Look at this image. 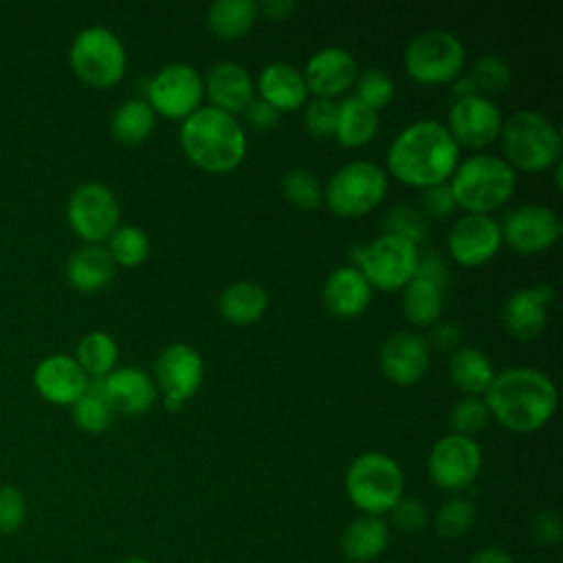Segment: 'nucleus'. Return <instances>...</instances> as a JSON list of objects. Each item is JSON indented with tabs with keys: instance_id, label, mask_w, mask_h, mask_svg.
I'll list each match as a JSON object with an SVG mask.
<instances>
[{
	"instance_id": "1",
	"label": "nucleus",
	"mask_w": 563,
	"mask_h": 563,
	"mask_svg": "<svg viewBox=\"0 0 563 563\" xmlns=\"http://www.w3.org/2000/svg\"><path fill=\"white\" fill-rule=\"evenodd\" d=\"M460 163V147L435 119H420L402 128L387 147V172L409 187L449 183Z\"/></svg>"
},
{
	"instance_id": "2",
	"label": "nucleus",
	"mask_w": 563,
	"mask_h": 563,
	"mask_svg": "<svg viewBox=\"0 0 563 563\" xmlns=\"http://www.w3.org/2000/svg\"><path fill=\"white\" fill-rule=\"evenodd\" d=\"M556 385L537 367H508L495 372L484 402L504 429L532 433L543 429L556 411Z\"/></svg>"
},
{
	"instance_id": "3",
	"label": "nucleus",
	"mask_w": 563,
	"mask_h": 563,
	"mask_svg": "<svg viewBox=\"0 0 563 563\" xmlns=\"http://www.w3.org/2000/svg\"><path fill=\"white\" fill-rule=\"evenodd\" d=\"M183 154L202 172L229 174L246 156V132L242 123L213 106L189 114L178 130Z\"/></svg>"
},
{
	"instance_id": "4",
	"label": "nucleus",
	"mask_w": 563,
	"mask_h": 563,
	"mask_svg": "<svg viewBox=\"0 0 563 563\" xmlns=\"http://www.w3.org/2000/svg\"><path fill=\"white\" fill-rule=\"evenodd\" d=\"M446 185L453 194L455 207L466 213L490 216L510 200L517 176L501 156L473 154L457 163Z\"/></svg>"
},
{
	"instance_id": "5",
	"label": "nucleus",
	"mask_w": 563,
	"mask_h": 563,
	"mask_svg": "<svg viewBox=\"0 0 563 563\" xmlns=\"http://www.w3.org/2000/svg\"><path fill=\"white\" fill-rule=\"evenodd\" d=\"M504 161L512 169L545 172L561 161L559 128L537 110H519L501 121Z\"/></svg>"
},
{
	"instance_id": "6",
	"label": "nucleus",
	"mask_w": 563,
	"mask_h": 563,
	"mask_svg": "<svg viewBox=\"0 0 563 563\" xmlns=\"http://www.w3.org/2000/svg\"><path fill=\"white\" fill-rule=\"evenodd\" d=\"M345 493L358 510L372 517H380L389 512L402 497L405 473L391 455L367 451L347 466Z\"/></svg>"
},
{
	"instance_id": "7",
	"label": "nucleus",
	"mask_w": 563,
	"mask_h": 563,
	"mask_svg": "<svg viewBox=\"0 0 563 563\" xmlns=\"http://www.w3.org/2000/svg\"><path fill=\"white\" fill-rule=\"evenodd\" d=\"M68 64L79 81L90 88L117 86L128 68L125 46L117 33L92 24L81 29L68 51Z\"/></svg>"
},
{
	"instance_id": "8",
	"label": "nucleus",
	"mask_w": 563,
	"mask_h": 563,
	"mask_svg": "<svg viewBox=\"0 0 563 563\" xmlns=\"http://www.w3.org/2000/svg\"><path fill=\"white\" fill-rule=\"evenodd\" d=\"M350 255L372 288L396 292L416 275L420 249L405 238L383 233L367 244L354 246Z\"/></svg>"
},
{
	"instance_id": "9",
	"label": "nucleus",
	"mask_w": 563,
	"mask_h": 563,
	"mask_svg": "<svg viewBox=\"0 0 563 563\" xmlns=\"http://www.w3.org/2000/svg\"><path fill=\"white\" fill-rule=\"evenodd\" d=\"M385 194L387 172L372 161H352L330 176L323 202L339 218H361L374 211Z\"/></svg>"
},
{
	"instance_id": "10",
	"label": "nucleus",
	"mask_w": 563,
	"mask_h": 563,
	"mask_svg": "<svg viewBox=\"0 0 563 563\" xmlns=\"http://www.w3.org/2000/svg\"><path fill=\"white\" fill-rule=\"evenodd\" d=\"M464 59L466 51L460 37L442 29L416 35L402 55L407 75L422 86H438L457 79L462 75Z\"/></svg>"
},
{
	"instance_id": "11",
	"label": "nucleus",
	"mask_w": 563,
	"mask_h": 563,
	"mask_svg": "<svg viewBox=\"0 0 563 563\" xmlns=\"http://www.w3.org/2000/svg\"><path fill=\"white\" fill-rule=\"evenodd\" d=\"M202 75L185 62L163 66L145 86V101L165 119L185 121L189 114L202 108Z\"/></svg>"
},
{
	"instance_id": "12",
	"label": "nucleus",
	"mask_w": 563,
	"mask_h": 563,
	"mask_svg": "<svg viewBox=\"0 0 563 563\" xmlns=\"http://www.w3.org/2000/svg\"><path fill=\"white\" fill-rule=\"evenodd\" d=\"M66 218L75 235L88 244H101L121 224V209L110 187L88 180L73 189L66 205Z\"/></svg>"
},
{
	"instance_id": "13",
	"label": "nucleus",
	"mask_w": 563,
	"mask_h": 563,
	"mask_svg": "<svg viewBox=\"0 0 563 563\" xmlns=\"http://www.w3.org/2000/svg\"><path fill=\"white\" fill-rule=\"evenodd\" d=\"M202 378V356L187 343H172L163 347L154 363V385L161 391L167 411H178L189 398H194Z\"/></svg>"
},
{
	"instance_id": "14",
	"label": "nucleus",
	"mask_w": 563,
	"mask_h": 563,
	"mask_svg": "<svg viewBox=\"0 0 563 563\" xmlns=\"http://www.w3.org/2000/svg\"><path fill=\"white\" fill-rule=\"evenodd\" d=\"M482 468V449L475 438L449 433L440 438L427 457V473L440 490H464Z\"/></svg>"
},
{
	"instance_id": "15",
	"label": "nucleus",
	"mask_w": 563,
	"mask_h": 563,
	"mask_svg": "<svg viewBox=\"0 0 563 563\" xmlns=\"http://www.w3.org/2000/svg\"><path fill=\"white\" fill-rule=\"evenodd\" d=\"M501 240L521 255H537L552 249L563 233V222L552 207L530 202L515 207L499 224Z\"/></svg>"
},
{
	"instance_id": "16",
	"label": "nucleus",
	"mask_w": 563,
	"mask_h": 563,
	"mask_svg": "<svg viewBox=\"0 0 563 563\" xmlns=\"http://www.w3.org/2000/svg\"><path fill=\"white\" fill-rule=\"evenodd\" d=\"M501 121L504 117L499 108L488 97L471 95L453 101L444 128L457 147L464 145L471 150H484L499 139Z\"/></svg>"
},
{
	"instance_id": "17",
	"label": "nucleus",
	"mask_w": 563,
	"mask_h": 563,
	"mask_svg": "<svg viewBox=\"0 0 563 563\" xmlns=\"http://www.w3.org/2000/svg\"><path fill=\"white\" fill-rule=\"evenodd\" d=\"M501 229L493 216L464 213L451 227L446 246L453 257L464 268H475L488 264L501 249Z\"/></svg>"
},
{
	"instance_id": "18",
	"label": "nucleus",
	"mask_w": 563,
	"mask_h": 563,
	"mask_svg": "<svg viewBox=\"0 0 563 563\" xmlns=\"http://www.w3.org/2000/svg\"><path fill=\"white\" fill-rule=\"evenodd\" d=\"M378 363L387 380L400 387H409L427 374L431 350L422 334L413 330H398L383 341Z\"/></svg>"
},
{
	"instance_id": "19",
	"label": "nucleus",
	"mask_w": 563,
	"mask_h": 563,
	"mask_svg": "<svg viewBox=\"0 0 563 563\" xmlns=\"http://www.w3.org/2000/svg\"><path fill=\"white\" fill-rule=\"evenodd\" d=\"M308 92L319 99H332L347 92L358 75L356 59L347 48L325 46L319 48L301 70Z\"/></svg>"
},
{
	"instance_id": "20",
	"label": "nucleus",
	"mask_w": 563,
	"mask_h": 563,
	"mask_svg": "<svg viewBox=\"0 0 563 563\" xmlns=\"http://www.w3.org/2000/svg\"><path fill=\"white\" fill-rule=\"evenodd\" d=\"M554 299V290L548 284H534L515 290L501 310L504 328L519 341L539 336L548 323V308Z\"/></svg>"
},
{
	"instance_id": "21",
	"label": "nucleus",
	"mask_w": 563,
	"mask_h": 563,
	"mask_svg": "<svg viewBox=\"0 0 563 563\" xmlns=\"http://www.w3.org/2000/svg\"><path fill=\"white\" fill-rule=\"evenodd\" d=\"M101 391L114 413L141 416L156 402L158 389L154 378L134 365L114 367L106 378H101Z\"/></svg>"
},
{
	"instance_id": "22",
	"label": "nucleus",
	"mask_w": 563,
	"mask_h": 563,
	"mask_svg": "<svg viewBox=\"0 0 563 563\" xmlns=\"http://www.w3.org/2000/svg\"><path fill=\"white\" fill-rule=\"evenodd\" d=\"M33 385L53 405H73L88 387V376L73 356L51 354L35 365Z\"/></svg>"
},
{
	"instance_id": "23",
	"label": "nucleus",
	"mask_w": 563,
	"mask_h": 563,
	"mask_svg": "<svg viewBox=\"0 0 563 563\" xmlns=\"http://www.w3.org/2000/svg\"><path fill=\"white\" fill-rule=\"evenodd\" d=\"M205 95L209 97V106L238 114L244 112L246 106L255 99V84L249 70L238 62H218L209 68L207 77H202Z\"/></svg>"
},
{
	"instance_id": "24",
	"label": "nucleus",
	"mask_w": 563,
	"mask_h": 563,
	"mask_svg": "<svg viewBox=\"0 0 563 563\" xmlns=\"http://www.w3.org/2000/svg\"><path fill=\"white\" fill-rule=\"evenodd\" d=\"M255 95L282 114L301 108L310 92L303 73L297 66L288 62H273L262 68L255 81Z\"/></svg>"
},
{
	"instance_id": "25",
	"label": "nucleus",
	"mask_w": 563,
	"mask_h": 563,
	"mask_svg": "<svg viewBox=\"0 0 563 563\" xmlns=\"http://www.w3.org/2000/svg\"><path fill=\"white\" fill-rule=\"evenodd\" d=\"M369 301L372 286L352 264L334 268L323 282V303L328 312L339 319H354L363 314Z\"/></svg>"
},
{
	"instance_id": "26",
	"label": "nucleus",
	"mask_w": 563,
	"mask_h": 563,
	"mask_svg": "<svg viewBox=\"0 0 563 563\" xmlns=\"http://www.w3.org/2000/svg\"><path fill=\"white\" fill-rule=\"evenodd\" d=\"M117 266L101 244H86L70 253L66 262V279L79 292H99L114 279Z\"/></svg>"
},
{
	"instance_id": "27",
	"label": "nucleus",
	"mask_w": 563,
	"mask_h": 563,
	"mask_svg": "<svg viewBox=\"0 0 563 563\" xmlns=\"http://www.w3.org/2000/svg\"><path fill=\"white\" fill-rule=\"evenodd\" d=\"M389 545V526L380 517L363 515L350 521L341 534L343 554L350 561L367 563L378 559Z\"/></svg>"
},
{
	"instance_id": "28",
	"label": "nucleus",
	"mask_w": 563,
	"mask_h": 563,
	"mask_svg": "<svg viewBox=\"0 0 563 563\" xmlns=\"http://www.w3.org/2000/svg\"><path fill=\"white\" fill-rule=\"evenodd\" d=\"M268 308V292L255 282H233L229 284L220 299L218 310L220 314L233 325H251L264 317Z\"/></svg>"
},
{
	"instance_id": "29",
	"label": "nucleus",
	"mask_w": 563,
	"mask_h": 563,
	"mask_svg": "<svg viewBox=\"0 0 563 563\" xmlns=\"http://www.w3.org/2000/svg\"><path fill=\"white\" fill-rule=\"evenodd\" d=\"M449 378L466 396H484L495 378V369L482 350L460 345L449 358Z\"/></svg>"
},
{
	"instance_id": "30",
	"label": "nucleus",
	"mask_w": 563,
	"mask_h": 563,
	"mask_svg": "<svg viewBox=\"0 0 563 563\" xmlns=\"http://www.w3.org/2000/svg\"><path fill=\"white\" fill-rule=\"evenodd\" d=\"M378 132V112L367 108L363 101H358L354 95L345 97L339 103L336 112V128L334 139L341 147L356 150L372 143V139Z\"/></svg>"
},
{
	"instance_id": "31",
	"label": "nucleus",
	"mask_w": 563,
	"mask_h": 563,
	"mask_svg": "<svg viewBox=\"0 0 563 563\" xmlns=\"http://www.w3.org/2000/svg\"><path fill=\"white\" fill-rule=\"evenodd\" d=\"M255 0H218L207 9V26L220 40H240L257 22Z\"/></svg>"
},
{
	"instance_id": "32",
	"label": "nucleus",
	"mask_w": 563,
	"mask_h": 563,
	"mask_svg": "<svg viewBox=\"0 0 563 563\" xmlns=\"http://www.w3.org/2000/svg\"><path fill=\"white\" fill-rule=\"evenodd\" d=\"M444 308V288L422 279L411 277L402 288V312L407 321L416 328L435 325Z\"/></svg>"
},
{
	"instance_id": "33",
	"label": "nucleus",
	"mask_w": 563,
	"mask_h": 563,
	"mask_svg": "<svg viewBox=\"0 0 563 563\" xmlns=\"http://www.w3.org/2000/svg\"><path fill=\"white\" fill-rule=\"evenodd\" d=\"M154 125L156 112L145 99H128L114 110L110 119V132L123 145L143 143L154 132Z\"/></svg>"
},
{
	"instance_id": "34",
	"label": "nucleus",
	"mask_w": 563,
	"mask_h": 563,
	"mask_svg": "<svg viewBox=\"0 0 563 563\" xmlns=\"http://www.w3.org/2000/svg\"><path fill=\"white\" fill-rule=\"evenodd\" d=\"M117 358H119L117 341L103 330H92L84 334L77 343L75 361L79 363V367L86 372L88 378H106L117 367Z\"/></svg>"
},
{
	"instance_id": "35",
	"label": "nucleus",
	"mask_w": 563,
	"mask_h": 563,
	"mask_svg": "<svg viewBox=\"0 0 563 563\" xmlns=\"http://www.w3.org/2000/svg\"><path fill=\"white\" fill-rule=\"evenodd\" d=\"M75 424L86 433H101L110 427L114 411L101 391V378H88L86 391L70 405Z\"/></svg>"
},
{
	"instance_id": "36",
	"label": "nucleus",
	"mask_w": 563,
	"mask_h": 563,
	"mask_svg": "<svg viewBox=\"0 0 563 563\" xmlns=\"http://www.w3.org/2000/svg\"><path fill=\"white\" fill-rule=\"evenodd\" d=\"M106 242H108L106 251L110 253L114 266L136 268L150 255V238L145 235L143 229L134 224H119Z\"/></svg>"
},
{
	"instance_id": "37",
	"label": "nucleus",
	"mask_w": 563,
	"mask_h": 563,
	"mask_svg": "<svg viewBox=\"0 0 563 563\" xmlns=\"http://www.w3.org/2000/svg\"><path fill=\"white\" fill-rule=\"evenodd\" d=\"M282 194L301 211H317L323 205V187L319 178L303 167H292L282 176Z\"/></svg>"
},
{
	"instance_id": "38",
	"label": "nucleus",
	"mask_w": 563,
	"mask_h": 563,
	"mask_svg": "<svg viewBox=\"0 0 563 563\" xmlns=\"http://www.w3.org/2000/svg\"><path fill=\"white\" fill-rule=\"evenodd\" d=\"M468 77H471L477 95L490 99V95H499L510 86L512 70H510V66L506 64L504 57L486 53V55H479L471 64Z\"/></svg>"
},
{
	"instance_id": "39",
	"label": "nucleus",
	"mask_w": 563,
	"mask_h": 563,
	"mask_svg": "<svg viewBox=\"0 0 563 563\" xmlns=\"http://www.w3.org/2000/svg\"><path fill=\"white\" fill-rule=\"evenodd\" d=\"M475 523V506L464 497H449L435 512L433 526L442 539H460Z\"/></svg>"
},
{
	"instance_id": "40",
	"label": "nucleus",
	"mask_w": 563,
	"mask_h": 563,
	"mask_svg": "<svg viewBox=\"0 0 563 563\" xmlns=\"http://www.w3.org/2000/svg\"><path fill=\"white\" fill-rule=\"evenodd\" d=\"M354 88H356L354 97L358 101H363L367 108L376 110V112L387 108L394 99V92H396L394 79L380 68L361 70L354 79Z\"/></svg>"
},
{
	"instance_id": "41",
	"label": "nucleus",
	"mask_w": 563,
	"mask_h": 563,
	"mask_svg": "<svg viewBox=\"0 0 563 563\" xmlns=\"http://www.w3.org/2000/svg\"><path fill=\"white\" fill-rule=\"evenodd\" d=\"M490 422V411L482 396H464L457 400L449 413L451 433L473 438L475 433L484 431Z\"/></svg>"
},
{
	"instance_id": "42",
	"label": "nucleus",
	"mask_w": 563,
	"mask_h": 563,
	"mask_svg": "<svg viewBox=\"0 0 563 563\" xmlns=\"http://www.w3.org/2000/svg\"><path fill=\"white\" fill-rule=\"evenodd\" d=\"M385 233L405 238L413 244H420L427 238V220L424 216L407 205H396L385 213Z\"/></svg>"
},
{
	"instance_id": "43",
	"label": "nucleus",
	"mask_w": 563,
	"mask_h": 563,
	"mask_svg": "<svg viewBox=\"0 0 563 563\" xmlns=\"http://www.w3.org/2000/svg\"><path fill=\"white\" fill-rule=\"evenodd\" d=\"M336 112H339V103L336 101L314 97L310 103H306V110H303V128H306V132L310 136H314V139L334 136Z\"/></svg>"
},
{
	"instance_id": "44",
	"label": "nucleus",
	"mask_w": 563,
	"mask_h": 563,
	"mask_svg": "<svg viewBox=\"0 0 563 563\" xmlns=\"http://www.w3.org/2000/svg\"><path fill=\"white\" fill-rule=\"evenodd\" d=\"M26 521V499L18 486H0V532L13 534Z\"/></svg>"
},
{
	"instance_id": "45",
	"label": "nucleus",
	"mask_w": 563,
	"mask_h": 563,
	"mask_svg": "<svg viewBox=\"0 0 563 563\" xmlns=\"http://www.w3.org/2000/svg\"><path fill=\"white\" fill-rule=\"evenodd\" d=\"M389 512H391L394 526L400 532H418L429 521L424 504L420 499H416V497H400Z\"/></svg>"
},
{
	"instance_id": "46",
	"label": "nucleus",
	"mask_w": 563,
	"mask_h": 563,
	"mask_svg": "<svg viewBox=\"0 0 563 563\" xmlns=\"http://www.w3.org/2000/svg\"><path fill=\"white\" fill-rule=\"evenodd\" d=\"M420 207H422V216H429V218L451 216L455 211V200L449 185L442 183V185L424 187L420 196Z\"/></svg>"
},
{
	"instance_id": "47",
	"label": "nucleus",
	"mask_w": 563,
	"mask_h": 563,
	"mask_svg": "<svg viewBox=\"0 0 563 563\" xmlns=\"http://www.w3.org/2000/svg\"><path fill=\"white\" fill-rule=\"evenodd\" d=\"M424 339H427L429 350L453 354L462 343V330H460V325H455L451 321H442V323L431 325V332Z\"/></svg>"
},
{
	"instance_id": "48",
	"label": "nucleus",
	"mask_w": 563,
	"mask_h": 563,
	"mask_svg": "<svg viewBox=\"0 0 563 563\" xmlns=\"http://www.w3.org/2000/svg\"><path fill=\"white\" fill-rule=\"evenodd\" d=\"M530 532L534 537V541L539 543H545V545H552V543H559L561 537H563V523L559 519L556 512H550V510H543V512H537L530 521Z\"/></svg>"
},
{
	"instance_id": "49",
	"label": "nucleus",
	"mask_w": 563,
	"mask_h": 563,
	"mask_svg": "<svg viewBox=\"0 0 563 563\" xmlns=\"http://www.w3.org/2000/svg\"><path fill=\"white\" fill-rule=\"evenodd\" d=\"M413 277H422V279L431 282V284H435L440 288H446V284H449V268H446L444 260L438 253L429 251V253H420Z\"/></svg>"
},
{
	"instance_id": "50",
	"label": "nucleus",
	"mask_w": 563,
	"mask_h": 563,
	"mask_svg": "<svg viewBox=\"0 0 563 563\" xmlns=\"http://www.w3.org/2000/svg\"><path fill=\"white\" fill-rule=\"evenodd\" d=\"M244 119L249 123V128L257 130V132H268L273 128H277L279 123V112L275 108H271L268 103H264L262 99H253L246 110H244Z\"/></svg>"
},
{
	"instance_id": "51",
	"label": "nucleus",
	"mask_w": 563,
	"mask_h": 563,
	"mask_svg": "<svg viewBox=\"0 0 563 563\" xmlns=\"http://www.w3.org/2000/svg\"><path fill=\"white\" fill-rule=\"evenodd\" d=\"M257 11L266 20L279 22V20H288L297 11V2L295 0H264V2H257Z\"/></svg>"
},
{
	"instance_id": "52",
	"label": "nucleus",
	"mask_w": 563,
	"mask_h": 563,
	"mask_svg": "<svg viewBox=\"0 0 563 563\" xmlns=\"http://www.w3.org/2000/svg\"><path fill=\"white\" fill-rule=\"evenodd\" d=\"M466 563H512V556L501 548H484L475 552Z\"/></svg>"
},
{
	"instance_id": "53",
	"label": "nucleus",
	"mask_w": 563,
	"mask_h": 563,
	"mask_svg": "<svg viewBox=\"0 0 563 563\" xmlns=\"http://www.w3.org/2000/svg\"><path fill=\"white\" fill-rule=\"evenodd\" d=\"M453 95L455 99H464V97H471V95H477L473 81L468 75H460L457 79H453Z\"/></svg>"
},
{
	"instance_id": "54",
	"label": "nucleus",
	"mask_w": 563,
	"mask_h": 563,
	"mask_svg": "<svg viewBox=\"0 0 563 563\" xmlns=\"http://www.w3.org/2000/svg\"><path fill=\"white\" fill-rule=\"evenodd\" d=\"M123 563H150V561H145V559H139V556H132V559H125Z\"/></svg>"
}]
</instances>
